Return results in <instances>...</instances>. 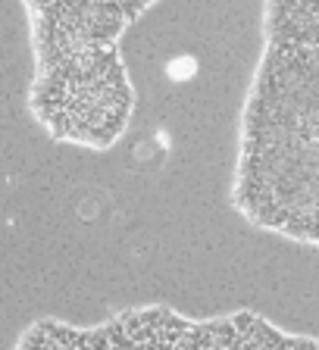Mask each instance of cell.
Instances as JSON below:
<instances>
[{
    "mask_svg": "<svg viewBox=\"0 0 319 350\" xmlns=\"http://www.w3.org/2000/svg\"><path fill=\"white\" fill-rule=\"evenodd\" d=\"M160 0H22L29 19V113L57 144L110 150L135 116L125 31Z\"/></svg>",
    "mask_w": 319,
    "mask_h": 350,
    "instance_id": "obj_2",
    "label": "cell"
},
{
    "mask_svg": "<svg viewBox=\"0 0 319 350\" xmlns=\"http://www.w3.org/2000/svg\"><path fill=\"white\" fill-rule=\"evenodd\" d=\"M232 206L260 232L319 247V0H263Z\"/></svg>",
    "mask_w": 319,
    "mask_h": 350,
    "instance_id": "obj_1",
    "label": "cell"
},
{
    "mask_svg": "<svg viewBox=\"0 0 319 350\" xmlns=\"http://www.w3.org/2000/svg\"><path fill=\"white\" fill-rule=\"evenodd\" d=\"M13 350H319V338L294 335L254 310L194 319L166 304L131 306L97 325L44 316Z\"/></svg>",
    "mask_w": 319,
    "mask_h": 350,
    "instance_id": "obj_3",
    "label": "cell"
}]
</instances>
